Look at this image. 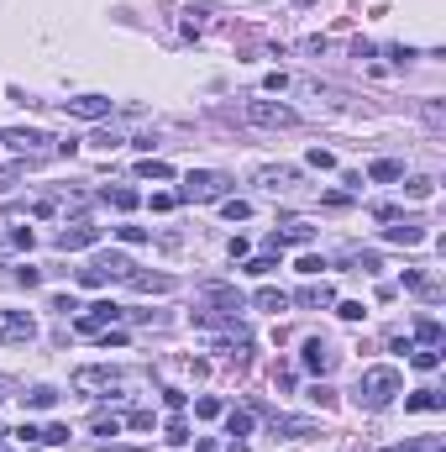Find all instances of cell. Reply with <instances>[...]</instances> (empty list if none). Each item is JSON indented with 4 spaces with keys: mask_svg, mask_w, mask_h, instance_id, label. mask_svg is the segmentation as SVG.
<instances>
[{
    "mask_svg": "<svg viewBox=\"0 0 446 452\" xmlns=\"http://www.w3.org/2000/svg\"><path fill=\"white\" fill-rule=\"evenodd\" d=\"M404 389V379H399V368H362V384H357V394H362V405L368 410H384V405H394V394Z\"/></svg>",
    "mask_w": 446,
    "mask_h": 452,
    "instance_id": "1",
    "label": "cell"
},
{
    "mask_svg": "<svg viewBox=\"0 0 446 452\" xmlns=\"http://www.w3.org/2000/svg\"><path fill=\"white\" fill-rule=\"evenodd\" d=\"M241 122L263 127V131H289L300 116H294L289 105H278V100H247V105H241Z\"/></svg>",
    "mask_w": 446,
    "mask_h": 452,
    "instance_id": "2",
    "label": "cell"
},
{
    "mask_svg": "<svg viewBox=\"0 0 446 452\" xmlns=\"http://www.w3.org/2000/svg\"><path fill=\"white\" fill-rule=\"evenodd\" d=\"M105 279H131V258H121V252H100L89 269H79V284H105Z\"/></svg>",
    "mask_w": 446,
    "mask_h": 452,
    "instance_id": "3",
    "label": "cell"
},
{
    "mask_svg": "<svg viewBox=\"0 0 446 452\" xmlns=\"http://www.w3.org/2000/svg\"><path fill=\"white\" fill-rule=\"evenodd\" d=\"M226 190H232V179H226V174H210V168H200V174H189L184 179V200H221V195Z\"/></svg>",
    "mask_w": 446,
    "mask_h": 452,
    "instance_id": "4",
    "label": "cell"
},
{
    "mask_svg": "<svg viewBox=\"0 0 446 452\" xmlns=\"http://www.w3.org/2000/svg\"><path fill=\"white\" fill-rule=\"evenodd\" d=\"M74 389L79 394H116L121 389V374H116V368H79Z\"/></svg>",
    "mask_w": 446,
    "mask_h": 452,
    "instance_id": "5",
    "label": "cell"
},
{
    "mask_svg": "<svg viewBox=\"0 0 446 452\" xmlns=\"http://www.w3.org/2000/svg\"><path fill=\"white\" fill-rule=\"evenodd\" d=\"M116 321H121V305L100 300V305H89V311L79 316V337H100V331H111Z\"/></svg>",
    "mask_w": 446,
    "mask_h": 452,
    "instance_id": "6",
    "label": "cell"
},
{
    "mask_svg": "<svg viewBox=\"0 0 446 452\" xmlns=\"http://www.w3.org/2000/svg\"><path fill=\"white\" fill-rule=\"evenodd\" d=\"M37 337V321L26 311H0V342H32Z\"/></svg>",
    "mask_w": 446,
    "mask_h": 452,
    "instance_id": "7",
    "label": "cell"
},
{
    "mask_svg": "<svg viewBox=\"0 0 446 452\" xmlns=\"http://www.w3.org/2000/svg\"><path fill=\"white\" fill-rule=\"evenodd\" d=\"M89 242H100V226H89V221H74V226H63V232H58V252H79Z\"/></svg>",
    "mask_w": 446,
    "mask_h": 452,
    "instance_id": "8",
    "label": "cell"
},
{
    "mask_svg": "<svg viewBox=\"0 0 446 452\" xmlns=\"http://www.w3.org/2000/svg\"><path fill=\"white\" fill-rule=\"evenodd\" d=\"M69 105V116H79V122H105L111 116V100L105 95H79V100H63Z\"/></svg>",
    "mask_w": 446,
    "mask_h": 452,
    "instance_id": "9",
    "label": "cell"
},
{
    "mask_svg": "<svg viewBox=\"0 0 446 452\" xmlns=\"http://www.w3.org/2000/svg\"><path fill=\"white\" fill-rule=\"evenodd\" d=\"M300 363L310 368V374H331V363H336V353L326 348V342H305V353H300Z\"/></svg>",
    "mask_w": 446,
    "mask_h": 452,
    "instance_id": "10",
    "label": "cell"
},
{
    "mask_svg": "<svg viewBox=\"0 0 446 452\" xmlns=\"http://www.w3.org/2000/svg\"><path fill=\"white\" fill-rule=\"evenodd\" d=\"M200 300L221 305V311H241V295H236V289H226V284H205V289H200Z\"/></svg>",
    "mask_w": 446,
    "mask_h": 452,
    "instance_id": "11",
    "label": "cell"
},
{
    "mask_svg": "<svg viewBox=\"0 0 446 452\" xmlns=\"http://www.w3.org/2000/svg\"><path fill=\"white\" fill-rule=\"evenodd\" d=\"M273 421V436H315V421H300V416H268Z\"/></svg>",
    "mask_w": 446,
    "mask_h": 452,
    "instance_id": "12",
    "label": "cell"
},
{
    "mask_svg": "<svg viewBox=\"0 0 446 452\" xmlns=\"http://www.w3.org/2000/svg\"><path fill=\"white\" fill-rule=\"evenodd\" d=\"M131 289H142V295H163V289H173L168 274H131Z\"/></svg>",
    "mask_w": 446,
    "mask_h": 452,
    "instance_id": "13",
    "label": "cell"
},
{
    "mask_svg": "<svg viewBox=\"0 0 446 452\" xmlns=\"http://www.w3.org/2000/svg\"><path fill=\"white\" fill-rule=\"evenodd\" d=\"M388 242H399V247H415V242H425V232H420V226H415V221H404V226H388Z\"/></svg>",
    "mask_w": 446,
    "mask_h": 452,
    "instance_id": "14",
    "label": "cell"
},
{
    "mask_svg": "<svg viewBox=\"0 0 446 452\" xmlns=\"http://www.w3.org/2000/svg\"><path fill=\"white\" fill-rule=\"evenodd\" d=\"M0 142H6V148H16V153H32L37 142H43V131H0Z\"/></svg>",
    "mask_w": 446,
    "mask_h": 452,
    "instance_id": "15",
    "label": "cell"
},
{
    "mask_svg": "<svg viewBox=\"0 0 446 452\" xmlns=\"http://www.w3.org/2000/svg\"><path fill=\"white\" fill-rule=\"evenodd\" d=\"M294 300H300V305H331V300H336V289L326 284V279H320V284H310V289H300V295H294Z\"/></svg>",
    "mask_w": 446,
    "mask_h": 452,
    "instance_id": "16",
    "label": "cell"
},
{
    "mask_svg": "<svg viewBox=\"0 0 446 452\" xmlns=\"http://www.w3.org/2000/svg\"><path fill=\"white\" fill-rule=\"evenodd\" d=\"M53 400H58V394H53L48 384H37V389H26V394H21V405H26V410H53Z\"/></svg>",
    "mask_w": 446,
    "mask_h": 452,
    "instance_id": "17",
    "label": "cell"
},
{
    "mask_svg": "<svg viewBox=\"0 0 446 452\" xmlns=\"http://www.w3.org/2000/svg\"><path fill=\"white\" fill-rule=\"evenodd\" d=\"M441 405H446V400H441L436 389H415L410 400H404V410H441Z\"/></svg>",
    "mask_w": 446,
    "mask_h": 452,
    "instance_id": "18",
    "label": "cell"
},
{
    "mask_svg": "<svg viewBox=\"0 0 446 452\" xmlns=\"http://www.w3.org/2000/svg\"><path fill=\"white\" fill-rule=\"evenodd\" d=\"M368 174H373L378 184H388V179H404V163H394V158H378V163L368 168Z\"/></svg>",
    "mask_w": 446,
    "mask_h": 452,
    "instance_id": "19",
    "label": "cell"
},
{
    "mask_svg": "<svg viewBox=\"0 0 446 452\" xmlns=\"http://www.w3.org/2000/svg\"><path fill=\"white\" fill-rule=\"evenodd\" d=\"M263 184H268V190H289V184L294 179H300V174H294V168H263V174H258Z\"/></svg>",
    "mask_w": 446,
    "mask_h": 452,
    "instance_id": "20",
    "label": "cell"
},
{
    "mask_svg": "<svg viewBox=\"0 0 446 452\" xmlns=\"http://www.w3.org/2000/svg\"><path fill=\"white\" fill-rule=\"evenodd\" d=\"M283 305H289V295H283V289H258V311H283Z\"/></svg>",
    "mask_w": 446,
    "mask_h": 452,
    "instance_id": "21",
    "label": "cell"
},
{
    "mask_svg": "<svg viewBox=\"0 0 446 452\" xmlns=\"http://www.w3.org/2000/svg\"><path fill=\"white\" fill-rule=\"evenodd\" d=\"M415 337H420L425 348H436V342H441V321H430V316H425V321H415Z\"/></svg>",
    "mask_w": 446,
    "mask_h": 452,
    "instance_id": "22",
    "label": "cell"
},
{
    "mask_svg": "<svg viewBox=\"0 0 446 452\" xmlns=\"http://www.w3.org/2000/svg\"><path fill=\"white\" fill-rule=\"evenodd\" d=\"M137 200H142V195L126 190V184H121V190H111V205H116V210H137Z\"/></svg>",
    "mask_w": 446,
    "mask_h": 452,
    "instance_id": "23",
    "label": "cell"
},
{
    "mask_svg": "<svg viewBox=\"0 0 446 452\" xmlns=\"http://www.w3.org/2000/svg\"><path fill=\"white\" fill-rule=\"evenodd\" d=\"M195 416L200 421H215V416H221V400H215V394H200V400H195Z\"/></svg>",
    "mask_w": 446,
    "mask_h": 452,
    "instance_id": "24",
    "label": "cell"
},
{
    "mask_svg": "<svg viewBox=\"0 0 446 452\" xmlns=\"http://www.w3.org/2000/svg\"><path fill=\"white\" fill-rule=\"evenodd\" d=\"M226 431H232V436H247L252 431V416H247V410H232V416H226Z\"/></svg>",
    "mask_w": 446,
    "mask_h": 452,
    "instance_id": "25",
    "label": "cell"
},
{
    "mask_svg": "<svg viewBox=\"0 0 446 452\" xmlns=\"http://www.w3.org/2000/svg\"><path fill=\"white\" fill-rule=\"evenodd\" d=\"M89 431H94V436H121V421H116V416H94Z\"/></svg>",
    "mask_w": 446,
    "mask_h": 452,
    "instance_id": "26",
    "label": "cell"
},
{
    "mask_svg": "<svg viewBox=\"0 0 446 452\" xmlns=\"http://www.w3.org/2000/svg\"><path fill=\"white\" fill-rule=\"evenodd\" d=\"M121 426H131V431H153V410H131Z\"/></svg>",
    "mask_w": 446,
    "mask_h": 452,
    "instance_id": "27",
    "label": "cell"
},
{
    "mask_svg": "<svg viewBox=\"0 0 446 452\" xmlns=\"http://www.w3.org/2000/svg\"><path fill=\"white\" fill-rule=\"evenodd\" d=\"M142 174H147V179H173V168L158 163V158H142Z\"/></svg>",
    "mask_w": 446,
    "mask_h": 452,
    "instance_id": "28",
    "label": "cell"
},
{
    "mask_svg": "<svg viewBox=\"0 0 446 452\" xmlns=\"http://www.w3.org/2000/svg\"><path fill=\"white\" fill-rule=\"evenodd\" d=\"M221 210H226V221H247V216H252V205H247V200H226Z\"/></svg>",
    "mask_w": 446,
    "mask_h": 452,
    "instance_id": "29",
    "label": "cell"
},
{
    "mask_svg": "<svg viewBox=\"0 0 446 452\" xmlns=\"http://www.w3.org/2000/svg\"><path fill=\"white\" fill-rule=\"evenodd\" d=\"M310 237H315V232H310L305 221H289V232H283V242H310Z\"/></svg>",
    "mask_w": 446,
    "mask_h": 452,
    "instance_id": "30",
    "label": "cell"
},
{
    "mask_svg": "<svg viewBox=\"0 0 446 452\" xmlns=\"http://www.w3.org/2000/svg\"><path fill=\"white\" fill-rule=\"evenodd\" d=\"M430 195H436V184H430V179H410V200H430Z\"/></svg>",
    "mask_w": 446,
    "mask_h": 452,
    "instance_id": "31",
    "label": "cell"
},
{
    "mask_svg": "<svg viewBox=\"0 0 446 452\" xmlns=\"http://www.w3.org/2000/svg\"><path fill=\"white\" fill-rule=\"evenodd\" d=\"M43 442H48V447H63V442H69V426H58V421H53V426L43 431Z\"/></svg>",
    "mask_w": 446,
    "mask_h": 452,
    "instance_id": "32",
    "label": "cell"
},
{
    "mask_svg": "<svg viewBox=\"0 0 446 452\" xmlns=\"http://www.w3.org/2000/svg\"><path fill=\"white\" fill-rule=\"evenodd\" d=\"M441 363V353L436 348H425V353H415V368H420V374H430V368Z\"/></svg>",
    "mask_w": 446,
    "mask_h": 452,
    "instance_id": "33",
    "label": "cell"
},
{
    "mask_svg": "<svg viewBox=\"0 0 446 452\" xmlns=\"http://www.w3.org/2000/svg\"><path fill=\"white\" fill-rule=\"evenodd\" d=\"M116 232H121V242H131V247L147 242V226H116Z\"/></svg>",
    "mask_w": 446,
    "mask_h": 452,
    "instance_id": "34",
    "label": "cell"
},
{
    "mask_svg": "<svg viewBox=\"0 0 446 452\" xmlns=\"http://www.w3.org/2000/svg\"><path fill=\"white\" fill-rule=\"evenodd\" d=\"M336 316H342V321H362V305L357 300H342V305H336Z\"/></svg>",
    "mask_w": 446,
    "mask_h": 452,
    "instance_id": "35",
    "label": "cell"
},
{
    "mask_svg": "<svg viewBox=\"0 0 446 452\" xmlns=\"http://www.w3.org/2000/svg\"><path fill=\"white\" fill-rule=\"evenodd\" d=\"M168 442H173V447L189 442V426H184V421H168Z\"/></svg>",
    "mask_w": 446,
    "mask_h": 452,
    "instance_id": "36",
    "label": "cell"
},
{
    "mask_svg": "<svg viewBox=\"0 0 446 452\" xmlns=\"http://www.w3.org/2000/svg\"><path fill=\"white\" fill-rule=\"evenodd\" d=\"M273 269H278L273 258H252V263H247V274H273Z\"/></svg>",
    "mask_w": 446,
    "mask_h": 452,
    "instance_id": "37",
    "label": "cell"
},
{
    "mask_svg": "<svg viewBox=\"0 0 446 452\" xmlns=\"http://www.w3.org/2000/svg\"><path fill=\"white\" fill-rule=\"evenodd\" d=\"M404 452H446V447L436 442V436H425V442H415V447H404Z\"/></svg>",
    "mask_w": 446,
    "mask_h": 452,
    "instance_id": "38",
    "label": "cell"
},
{
    "mask_svg": "<svg viewBox=\"0 0 446 452\" xmlns=\"http://www.w3.org/2000/svg\"><path fill=\"white\" fill-rule=\"evenodd\" d=\"M0 400H6V379H0Z\"/></svg>",
    "mask_w": 446,
    "mask_h": 452,
    "instance_id": "39",
    "label": "cell"
},
{
    "mask_svg": "<svg viewBox=\"0 0 446 452\" xmlns=\"http://www.w3.org/2000/svg\"><path fill=\"white\" fill-rule=\"evenodd\" d=\"M0 436H6V431H0Z\"/></svg>",
    "mask_w": 446,
    "mask_h": 452,
    "instance_id": "40",
    "label": "cell"
},
{
    "mask_svg": "<svg viewBox=\"0 0 446 452\" xmlns=\"http://www.w3.org/2000/svg\"><path fill=\"white\" fill-rule=\"evenodd\" d=\"M121 452H126V447H121Z\"/></svg>",
    "mask_w": 446,
    "mask_h": 452,
    "instance_id": "41",
    "label": "cell"
}]
</instances>
